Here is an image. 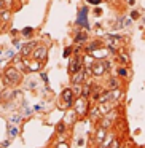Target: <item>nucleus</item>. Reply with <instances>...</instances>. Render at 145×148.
<instances>
[{"mask_svg": "<svg viewBox=\"0 0 145 148\" xmlns=\"http://www.w3.org/2000/svg\"><path fill=\"white\" fill-rule=\"evenodd\" d=\"M70 53H72V48L69 46V48H65V51H64V58H69L70 56Z\"/></svg>", "mask_w": 145, "mask_h": 148, "instance_id": "obj_22", "label": "nucleus"}, {"mask_svg": "<svg viewBox=\"0 0 145 148\" xmlns=\"http://www.w3.org/2000/svg\"><path fill=\"white\" fill-rule=\"evenodd\" d=\"M80 69H83V65H81V58H80V56H75L74 59H70V64H69V72L74 75L75 72H78Z\"/></svg>", "mask_w": 145, "mask_h": 148, "instance_id": "obj_4", "label": "nucleus"}, {"mask_svg": "<svg viewBox=\"0 0 145 148\" xmlns=\"http://www.w3.org/2000/svg\"><path fill=\"white\" fill-rule=\"evenodd\" d=\"M94 54L93 56H96V58H105L107 56V51H97V49H94Z\"/></svg>", "mask_w": 145, "mask_h": 148, "instance_id": "obj_14", "label": "nucleus"}, {"mask_svg": "<svg viewBox=\"0 0 145 148\" xmlns=\"http://www.w3.org/2000/svg\"><path fill=\"white\" fill-rule=\"evenodd\" d=\"M88 110V105H86V100L85 99H80L77 100V113H80V115H85Z\"/></svg>", "mask_w": 145, "mask_h": 148, "instance_id": "obj_7", "label": "nucleus"}, {"mask_svg": "<svg viewBox=\"0 0 145 148\" xmlns=\"http://www.w3.org/2000/svg\"><path fill=\"white\" fill-rule=\"evenodd\" d=\"M46 53H48V48L46 46H38V48H34V59L35 61H40V62H43L46 59Z\"/></svg>", "mask_w": 145, "mask_h": 148, "instance_id": "obj_3", "label": "nucleus"}, {"mask_svg": "<svg viewBox=\"0 0 145 148\" xmlns=\"http://www.w3.org/2000/svg\"><path fill=\"white\" fill-rule=\"evenodd\" d=\"M32 34V29L30 27H26V29H23V35H30Z\"/></svg>", "mask_w": 145, "mask_h": 148, "instance_id": "obj_18", "label": "nucleus"}, {"mask_svg": "<svg viewBox=\"0 0 145 148\" xmlns=\"http://www.w3.org/2000/svg\"><path fill=\"white\" fill-rule=\"evenodd\" d=\"M112 121H113V118H110V115H109V116H107V118L102 121V127H109V126L112 124Z\"/></svg>", "mask_w": 145, "mask_h": 148, "instance_id": "obj_13", "label": "nucleus"}, {"mask_svg": "<svg viewBox=\"0 0 145 148\" xmlns=\"http://www.w3.org/2000/svg\"><path fill=\"white\" fill-rule=\"evenodd\" d=\"M3 7H5V2L3 0H0V10H3Z\"/></svg>", "mask_w": 145, "mask_h": 148, "instance_id": "obj_27", "label": "nucleus"}, {"mask_svg": "<svg viewBox=\"0 0 145 148\" xmlns=\"http://www.w3.org/2000/svg\"><path fill=\"white\" fill-rule=\"evenodd\" d=\"M83 78H85V72H83V69H80L78 72H75V73H74L72 81H74V83H81V81H83Z\"/></svg>", "mask_w": 145, "mask_h": 148, "instance_id": "obj_9", "label": "nucleus"}, {"mask_svg": "<svg viewBox=\"0 0 145 148\" xmlns=\"http://www.w3.org/2000/svg\"><path fill=\"white\" fill-rule=\"evenodd\" d=\"M131 18H132V19H137V18H139V13H137V11H132V13H131Z\"/></svg>", "mask_w": 145, "mask_h": 148, "instance_id": "obj_25", "label": "nucleus"}, {"mask_svg": "<svg viewBox=\"0 0 145 148\" xmlns=\"http://www.w3.org/2000/svg\"><path fill=\"white\" fill-rule=\"evenodd\" d=\"M74 91L72 89H64V92H62V100H64L65 105L64 107H72V103H74Z\"/></svg>", "mask_w": 145, "mask_h": 148, "instance_id": "obj_5", "label": "nucleus"}, {"mask_svg": "<svg viewBox=\"0 0 145 148\" xmlns=\"http://www.w3.org/2000/svg\"><path fill=\"white\" fill-rule=\"evenodd\" d=\"M85 40H86V34H78L77 37H75V42H85Z\"/></svg>", "mask_w": 145, "mask_h": 148, "instance_id": "obj_15", "label": "nucleus"}, {"mask_svg": "<svg viewBox=\"0 0 145 148\" xmlns=\"http://www.w3.org/2000/svg\"><path fill=\"white\" fill-rule=\"evenodd\" d=\"M110 86H112V88H118V81H116L115 78H113V80L110 81Z\"/></svg>", "mask_w": 145, "mask_h": 148, "instance_id": "obj_23", "label": "nucleus"}, {"mask_svg": "<svg viewBox=\"0 0 145 148\" xmlns=\"http://www.w3.org/2000/svg\"><path fill=\"white\" fill-rule=\"evenodd\" d=\"M2 18H3V21H8L10 19V13H8V11H3V13H2Z\"/></svg>", "mask_w": 145, "mask_h": 148, "instance_id": "obj_21", "label": "nucleus"}, {"mask_svg": "<svg viewBox=\"0 0 145 148\" xmlns=\"http://www.w3.org/2000/svg\"><path fill=\"white\" fill-rule=\"evenodd\" d=\"M58 148H69L67 143H58Z\"/></svg>", "mask_w": 145, "mask_h": 148, "instance_id": "obj_26", "label": "nucleus"}, {"mask_svg": "<svg viewBox=\"0 0 145 148\" xmlns=\"http://www.w3.org/2000/svg\"><path fill=\"white\" fill-rule=\"evenodd\" d=\"M118 73L121 75V77H128V70H126V69H120Z\"/></svg>", "mask_w": 145, "mask_h": 148, "instance_id": "obj_20", "label": "nucleus"}, {"mask_svg": "<svg viewBox=\"0 0 145 148\" xmlns=\"http://www.w3.org/2000/svg\"><path fill=\"white\" fill-rule=\"evenodd\" d=\"M34 48H35V42H30L27 46H24V48H23V56H29V53L32 51Z\"/></svg>", "mask_w": 145, "mask_h": 148, "instance_id": "obj_11", "label": "nucleus"}, {"mask_svg": "<svg viewBox=\"0 0 145 148\" xmlns=\"http://www.w3.org/2000/svg\"><path fill=\"white\" fill-rule=\"evenodd\" d=\"M5 80H7L8 84H16V83L21 81V73L14 67H10L7 72H5Z\"/></svg>", "mask_w": 145, "mask_h": 148, "instance_id": "obj_1", "label": "nucleus"}, {"mask_svg": "<svg viewBox=\"0 0 145 148\" xmlns=\"http://www.w3.org/2000/svg\"><path fill=\"white\" fill-rule=\"evenodd\" d=\"M3 2H5V3H8V5H10L11 2H13V0H3Z\"/></svg>", "mask_w": 145, "mask_h": 148, "instance_id": "obj_29", "label": "nucleus"}, {"mask_svg": "<svg viewBox=\"0 0 145 148\" xmlns=\"http://www.w3.org/2000/svg\"><path fill=\"white\" fill-rule=\"evenodd\" d=\"M88 2H89V3H93V5H99L102 0H88Z\"/></svg>", "mask_w": 145, "mask_h": 148, "instance_id": "obj_24", "label": "nucleus"}, {"mask_svg": "<svg viewBox=\"0 0 145 148\" xmlns=\"http://www.w3.org/2000/svg\"><path fill=\"white\" fill-rule=\"evenodd\" d=\"M109 148H120V140H112V145Z\"/></svg>", "mask_w": 145, "mask_h": 148, "instance_id": "obj_17", "label": "nucleus"}, {"mask_svg": "<svg viewBox=\"0 0 145 148\" xmlns=\"http://www.w3.org/2000/svg\"><path fill=\"white\" fill-rule=\"evenodd\" d=\"M86 13H88L86 8H83V10L80 11V16H78V19H77V24L85 26V27H89V26H88V23H86Z\"/></svg>", "mask_w": 145, "mask_h": 148, "instance_id": "obj_8", "label": "nucleus"}, {"mask_svg": "<svg viewBox=\"0 0 145 148\" xmlns=\"http://www.w3.org/2000/svg\"><path fill=\"white\" fill-rule=\"evenodd\" d=\"M16 134H18V129L16 127H11V126H10V135H11V137H14Z\"/></svg>", "mask_w": 145, "mask_h": 148, "instance_id": "obj_19", "label": "nucleus"}, {"mask_svg": "<svg viewBox=\"0 0 145 148\" xmlns=\"http://www.w3.org/2000/svg\"><path fill=\"white\" fill-rule=\"evenodd\" d=\"M42 80H43V81H48V77H46L45 73H42Z\"/></svg>", "mask_w": 145, "mask_h": 148, "instance_id": "obj_28", "label": "nucleus"}, {"mask_svg": "<svg viewBox=\"0 0 145 148\" xmlns=\"http://www.w3.org/2000/svg\"><path fill=\"white\" fill-rule=\"evenodd\" d=\"M99 113L100 115H105V113H109V112H112V108H113V100H107V102H99Z\"/></svg>", "mask_w": 145, "mask_h": 148, "instance_id": "obj_6", "label": "nucleus"}, {"mask_svg": "<svg viewBox=\"0 0 145 148\" xmlns=\"http://www.w3.org/2000/svg\"><path fill=\"white\" fill-rule=\"evenodd\" d=\"M107 69H110V64H109V62H102V61H97L96 64L93 65V69H91V72H93L94 75H102L104 72L107 70Z\"/></svg>", "mask_w": 145, "mask_h": 148, "instance_id": "obj_2", "label": "nucleus"}, {"mask_svg": "<svg viewBox=\"0 0 145 148\" xmlns=\"http://www.w3.org/2000/svg\"><path fill=\"white\" fill-rule=\"evenodd\" d=\"M56 129H58V132H59V134H62V132L65 131V126H64V123H59V124H58V127H56Z\"/></svg>", "mask_w": 145, "mask_h": 148, "instance_id": "obj_16", "label": "nucleus"}, {"mask_svg": "<svg viewBox=\"0 0 145 148\" xmlns=\"http://www.w3.org/2000/svg\"><path fill=\"white\" fill-rule=\"evenodd\" d=\"M105 135H107V131H105V127H100L99 131H97V134H96V143H100V142L105 138Z\"/></svg>", "mask_w": 145, "mask_h": 148, "instance_id": "obj_10", "label": "nucleus"}, {"mask_svg": "<svg viewBox=\"0 0 145 148\" xmlns=\"http://www.w3.org/2000/svg\"><path fill=\"white\" fill-rule=\"evenodd\" d=\"M72 91H74V94H75V96H81V91H83V86H81V83H75V86H74V89H72Z\"/></svg>", "mask_w": 145, "mask_h": 148, "instance_id": "obj_12", "label": "nucleus"}]
</instances>
